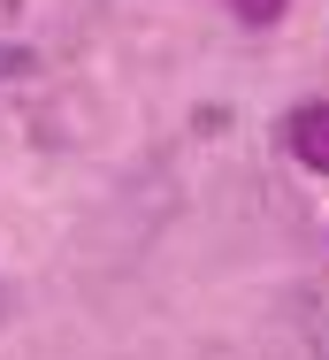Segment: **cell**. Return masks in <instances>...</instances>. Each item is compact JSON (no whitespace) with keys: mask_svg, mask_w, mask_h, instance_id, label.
Instances as JSON below:
<instances>
[{"mask_svg":"<svg viewBox=\"0 0 329 360\" xmlns=\"http://www.w3.org/2000/svg\"><path fill=\"white\" fill-rule=\"evenodd\" d=\"M291 146H299L307 169H322V176H329V100H322V108H307V115L291 123Z\"/></svg>","mask_w":329,"mask_h":360,"instance_id":"cell-1","label":"cell"},{"mask_svg":"<svg viewBox=\"0 0 329 360\" xmlns=\"http://www.w3.org/2000/svg\"><path fill=\"white\" fill-rule=\"evenodd\" d=\"M307 345H314V360H329V291L307 299Z\"/></svg>","mask_w":329,"mask_h":360,"instance_id":"cell-2","label":"cell"},{"mask_svg":"<svg viewBox=\"0 0 329 360\" xmlns=\"http://www.w3.org/2000/svg\"><path fill=\"white\" fill-rule=\"evenodd\" d=\"M276 8H283V0H238V15H245V23H276Z\"/></svg>","mask_w":329,"mask_h":360,"instance_id":"cell-3","label":"cell"},{"mask_svg":"<svg viewBox=\"0 0 329 360\" xmlns=\"http://www.w3.org/2000/svg\"><path fill=\"white\" fill-rule=\"evenodd\" d=\"M15 70H31V54L23 46H0V77H15Z\"/></svg>","mask_w":329,"mask_h":360,"instance_id":"cell-4","label":"cell"}]
</instances>
